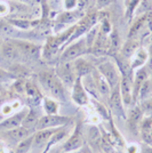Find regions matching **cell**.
Returning <instances> with one entry per match:
<instances>
[{
	"label": "cell",
	"mask_w": 152,
	"mask_h": 153,
	"mask_svg": "<svg viewBox=\"0 0 152 153\" xmlns=\"http://www.w3.org/2000/svg\"><path fill=\"white\" fill-rule=\"evenodd\" d=\"M39 82L45 91L58 102L65 101V89L64 85L56 76L55 71H44L39 74Z\"/></svg>",
	"instance_id": "6da1fadb"
},
{
	"label": "cell",
	"mask_w": 152,
	"mask_h": 153,
	"mask_svg": "<svg viewBox=\"0 0 152 153\" xmlns=\"http://www.w3.org/2000/svg\"><path fill=\"white\" fill-rule=\"evenodd\" d=\"M88 53V48L86 45L85 37L77 39L75 41L70 42L62 49L60 55V62H73L80 56H83Z\"/></svg>",
	"instance_id": "7a4b0ae2"
},
{
	"label": "cell",
	"mask_w": 152,
	"mask_h": 153,
	"mask_svg": "<svg viewBox=\"0 0 152 153\" xmlns=\"http://www.w3.org/2000/svg\"><path fill=\"white\" fill-rule=\"evenodd\" d=\"M96 69L102 76L107 79V81L110 85L111 89H113L117 86H119V82L121 80V73L119 71L118 65L115 64V62L111 61V59L103 61L96 66Z\"/></svg>",
	"instance_id": "3957f363"
},
{
	"label": "cell",
	"mask_w": 152,
	"mask_h": 153,
	"mask_svg": "<svg viewBox=\"0 0 152 153\" xmlns=\"http://www.w3.org/2000/svg\"><path fill=\"white\" fill-rule=\"evenodd\" d=\"M54 71L64 85V87H72L78 78L72 62H60Z\"/></svg>",
	"instance_id": "277c9868"
},
{
	"label": "cell",
	"mask_w": 152,
	"mask_h": 153,
	"mask_svg": "<svg viewBox=\"0 0 152 153\" xmlns=\"http://www.w3.org/2000/svg\"><path fill=\"white\" fill-rule=\"evenodd\" d=\"M70 122V118L60 114H45L41 115L37 122L36 130L48 129V128H58L65 126Z\"/></svg>",
	"instance_id": "5b68a950"
},
{
	"label": "cell",
	"mask_w": 152,
	"mask_h": 153,
	"mask_svg": "<svg viewBox=\"0 0 152 153\" xmlns=\"http://www.w3.org/2000/svg\"><path fill=\"white\" fill-rule=\"evenodd\" d=\"M13 44L21 51L22 56H25L28 58H38L41 56L42 47L37 44H33L26 40H19V39H12Z\"/></svg>",
	"instance_id": "8992f818"
},
{
	"label": "cell",
	"mask_w": 152,
	"mask_h": 153,
	"mask_svg": "<svg viewBox=\"0 0 152 153\" xmlns=\"http://www.w3.org/2000/svg\"><path fill=\"white\" fill-rule=\"evenodd\" d=\"M28 112H29L28 108H21L19 111L14 112L13 114L6 117L2 121H0V130H9L22 126Z\"/></svg>",
	"instance_id": "52a82bcc"
},
{
	"label": "cell",
	"mask_w": 152,
	"mask_h": 153,
	"mask_svg": "<svg viewBox=\"0 0 152 153\" xmlns=\"http://www.w3.org/2000/svg\"><path fill=\"white\" fill-rule=\"evenodd\" d=\"M119 91L125 106L134 104L133 100V76H122L119 82Z\"/></svg>",
	"instance_id": "ba28073f"
},
{
	"label": "cell",
	"mask_w": 152,
	"mask_h": 153,
	"mask_svg": "<svg viewBox=\"0 0 152 153\" xmlns=\"http://www.w3.org/2000/svg\"><path fill=\"white\" fill-rule=\"evenodd\" d=\"M71 100L78 106H86L89 103V95L83 88L81 78H77L73 86L71 87Z\"/></svg>",
	"instance_id": "9c48e42d"
},
{
	"label": "cell",
	"mask_w": 152,
	"mask_h": 153,
	"mask_svg": "<svg viewBox=\"0 0 152 153\" xmlns=\"http://www.w3.org/2000/svg\"><path fill=\"white\" fill-rule=\"evenodd\" d=\"M109 105L111 111L113 112L115 117L118 118H124L126 120V112H125V105L122 103L120 96V91H119V86H117L115 88L112 89L111 95L109 97Z\"/></svg>",
	"instance_id": "30bf717a"
},
{
	"label": "cell",
	"mask_w": 152,
	"mask_h": 153,
	"mask_svg": "<svg viewBox=\"0 0 152 153\" xmlns=\"http://www.w3.org/2000/svg\"><path fill=\"white\" fill-rule=\"evenodd\" d=\"M5 137H7V140L10 143H19L22 140H24L25 137L32 135L36 130L31 129V128H26L24 126H19L17 128L14 129H9V130H2Z\"/></svg>",
	"instance_id": "8fae6325"
},
{
	"label": "cell",
	"mask_w": 152,
	"mask_h": 153,
	"mask_svg": "<svg viewBox=\"0 0 152 153\" xmlns=\"http://www.w3.org/2000/svg\"><path fill=\"white\" fill-rule=\"evenodd\" d=\"M83 134H81V130L80 128L76 127L73 133L70 135V137L68 138V140L65 142V144L63 145V150L65 152H73L83 146Z\"/></svg>",
	"instance_id": "7c38bea8"
},
{
	"label": "cell",
	"mask_w": 152,
	"mask_h": 153,
	"mask_svg": "<svg viewBox=\"0 0 152 153\" xmlns=\"http://www.w3.org/2000/svg\"><path fill=\"white\" fill-rule=\"evenodd\" d=\"M143 114H144L143 110L139 105H135L133 108L128 111V113L126 114V119L128 127L132 131L139 129V127L141 126V121L143 119Z\"/></svg>",
	"instance_id": "4fadbf2b"
},
{
	"label": "cell",
	"mask_w": 152,
	"mask_h": 153,
	"mask_svg": "<svg viewBox=\"0 0 152 153\" xmlns=\"http://www.w3.org/2000/svg\"><path fill=\"white\" fill-rule=\"evenodd\" d=\"M57 128H48V129H41V130H36L33 133V145L32 147H38L42 149L46 147L47 143L51 140V135L54 134V131Z\"/></svg>",
	"instance_id": "5bb4252c"
},
{
	"label": "cell",
	"mask_w": 152,
	"mask_h": 153,
	"mask_svg": "<svg viewBox=\"0 0 152 153\" xmlns=\"http://www.w3.org/2000/svg\"><path fill=\"white\" fill-rule=\"evenodd\" d=\"M0 53L8 61H19L22 57V54L19 51V48L13 44L12 40H7L1 44L0 47Z\"/></svg>",
	"instance_id": "9a60e30c"
},
{
	"label": "cell",
	"mask_w": 152,
	"mask_h": 153,
	"mask_svg": "<svg viewBox=\"0 0 152 153\" xmlns=\"http://www.w3.org/2000/svg\"><path fill=\"white\" fill-rule=\"evenodd\" d=\"M72 63H73V68H75V71H76V74L78 78H83V76H87L89 73H92L95 69V66L90 63L88 59H86L83 56L75 59Z\"/></svg>",
	"instance_id": "2e32d148"
},
{
	"label": "cell",
	"mask_w": 152,
	"mask_h": 153,
	"mask_svg": "<svg viewBox=\"0 0 152 153\" xmlns=\"http://www.w3.org/2000/svg\"><path fill=\"white\" fill-rule=\"evenodd\" d=\"M148 30V25H146V19H145V14L141 15L139 17L135 19L133 22V24L129 29V32H128V38L129 39H139L137 37L143 34L144 31Z\"/></svg>",
	"instance_id": "e0dca14e"
},
{
	"label": "cell",
	"mask_w": 152,
	"mask_h": 153,
	"mask_svg": "<svg viewBox=\"0 0 152 153\" xmlns=\"http://www.w3.org/2000/svg\"><path fill=\"white\" fill-rule=\"evenodd\" d=\"M148 57H149V53L145 47H139L137 51H135L132 58L129 59L130 62V68L133 72L135 70H137L142 66H145L146 62H148Z\"/></svg>",
	"instance_id": "ac0fdd59"
},
{
	"label": "cell",
	"mask_w": 152,
	"mask_h": 153,
	"mask_svg": "<svg viewBox=\"0 0 152 153\" xmlns=\"http://www.w3.org/2000/svg\"><path fill=\"white\" fill-rule=\"evenodd\" d=\"M7 22L10 23L16 30H21V31H29V30H32V29H34L36 26H38V24L40 23L39 19H23V17L10 19H8Z\"/></svg>",
	"instance_id": "d6986e66"
},
{
	"label": "cell",
	"mask_w": 152,
	"mask_h": 153,
	"mask_svg": "<svg viewBox=\"0 0 152 153\" xmlns=\"http://www.w3.org/2000/svg\"><path fill=\"white\" fill-rule=\"evenodd\" d=\"M93 76H94V79H95V81H96V86H97V89H98V91H100L101 97H103V98H108L109 100V97H110V95H111L112 89H111V87H110L109 82L107 81V79H105V78L97 71L96 68L94 69V71H93Z\"/></svg>",
	"instance_id": "ffe728a7"
},
{
	"label": "cell",
	"mask_w": 152,
	"mask_h": 153,
	"mask_svg": "<svg viewBox=\"0 0 152 153\" xmlns=\"http://www.w3.org/2000/svg\"><path fill=\"white\" fill-rule=\"evenodd\" d=\"M81 82H83V88L86 89L87 94L89 96H92L93 98H95L97 101L101 100V95H100V91L97 89V86H96V81L93 76V72L89 73L87 76H85L81 78Z\"/></svg>",
	"instance_id": "44dd1931"
},
{
	"label": "cell",
	"mask_w": 152,
	"mask_h": 153,
	"mask_svg": "<svg viewBox=\"0 0 152 153\" xmlns=\"http://www.w3.org/2000/svg\"><path fill=\"white\" fill-rule=\"evenodd\" d=\"M85 16V13L81 12V10H78V9H75V10H64L62 14L58 15L57 17V21L58 23L61 24H76L79 19Z\"/></svg>",
	"instance_id": "7402d4cb"
},
{
	"label": "cell",
	"mask_w": 152,
	"mask_h": 153,
	"mask_svg": "<svg viewBox=\"0 0 152 153\" xmlns=\"http://www.w3.org/2000/svg\"><path fill=\"white\" fill-rule=\"evenodd\" d=\"M141 47V44H139V39H127V41L124 44V45L120 47V51H119V54L121 56H124L127 59H130L132 56L135 54V51L139 49Z\"/></svg>",
	"instance_id": "603a6c76"
},
{
	"label": "cell",
	"mask_w": 152,
	"mask_h": 153,
	"mask_svg": "<svg viewBox=\"0 0 152 153\" xmlns=\"http://www.w3.org/2000/svg\"><path fill=\"white\" fill-rule=\"evenodd\" d=\"M69 135V133H68V129H66V125L65 126H62V127H58L54 131V134L51 135V140H49V142L47 143V145H46V147H45V150L42 151V153H48V151L51 150V147L54 146V145H56V144H58L61 140H63L64 138H66V136Z\"/></svg>",
	"instance_id": "cb8c5ba5"
},
{
	"label": "cell",
	"mask_w": 152,
	"mask_h": 153,
	"mask_svg": "<svg viewBox=\"0 0 152 153\" xmlns=\"http://www.w3.org/2000/svg\"><path fill=\"white\" fill-rule=\"evenodd\" d=\"M41 106H42L45 114H58L60 112V102L51 96L42 97Z\"/></svg>",
	"instance_id": "d4e9b609"
},
{
	"label": "cell",
	"mask_w": 152,
	"mask_h": 153,
	"mask_svg": "<svg viewBox=\"0 0 152 153\" xmlns=\"http://www.w3.org/2000/svg\"><path fill=\"white\" fill-rule=\"evenodd\" d=\"M142 0H125V17L127 21H132L136 9L141 5Z\"/></svg>",
	"instance_id": "484cf974"
},
{
	"label": "cell",
	"mask_w": 152,
	"mask_h": 153,
	"mask_svg": "<svg viewBox=\"0 0 152 153\" xmlns=\"http://www.w3.org/2000/svg\"><path fill=\"white\" fill-rule=\"evenodd\" d=\"M152 97V78L151 76L143 82L139 93V101H145L148 98Z\"/></svg>",
	"instance_id": "4316f807"
},
{
	"label": "cell",
	"mask_w": 152,
	"mask_h": 153,
	"mask_svg": "<svg viewBox=\"0 0 152 153\" xmlns=\"http://www.w3.org/2000/svg\"><path fill=\"white\" fill-rule=\"evenodd\" d=\"M25 94L29 98L33 100L34 102H40L42 100V96L37 88V86L31 81H25Z\"/></svg>",
	"instance_id": "83f0119b"
},
{
	"label": "cell",
	"mask_w": 152,
	"mask_h": 153,
	"mask_svg": "<svg viewBox=\"0 0 152 153\" xmlns=\"http://www.w3.org/2000/svg\"><path fill=\"white\" fill-rule=\"evenodd\" d=\"M40 117H41V115H39L37 111H34V110H32V108L31 110L29 108V112H28V114H26L22 126H24V127H26V128H31V129H34V130H36V126H37V122H38V120L40 119Z\"/></svg>",
	"instance_id": "f1b7e54d"
},
{
	"label": "cell",
	"mask_w": 152,
	"mask_h": 153,
	"mask_svg": "<svg viewBox=\"0 0 152 153\" xmlns=\"http://www.w3.org/2000/svg\"><path fill=\"white\" fill-rule=\"evenodd\" d=\"M32 145H33V134L19 142L14 153H28L32 149Z\"/></svg>",
	"instance_id": "f546056e"
},
{
	"label": "cell",
	"mask_w": 152,
	"mask_h": 153,
	"mask_svg": "<svg viewBox=\"0 0 152 153\" xmlns=\"http://www.w3.org/2000/svg\"><path fill=\"white\" fill-rule=\"evenodd\" d=\"M21 108L22 106H21V103L19 101H13V102L6 103V104H4L1 106V114L8 117V115L13 114L14 112L19 111Z\"/></svg>",
	"instance_id": "4dcf8cb0"
},
{
	"label": "cell",
	"mask_w": 152,
	"mask_h": 153,
	"mask_svg": "<svg viewBox=\"0 0 152 153\" xmlns=\"http://www.w3.org/2000/svg\"><path fill=\"white\" fill-rule=\"evenodd\" d=\"M88 137L92 144H94V145H100L101 144L102 135L100 134V130H98V128L96 127V126L90 127V129H89L88 131Z\"/></svg>",
	"instance_id": "1f68e13d"
},
{
	"label": "cell",
	"mask_w": 152,
	"mask_h": 153,
	"mask_svg": "<svg viewBox=\"0 0 152 153\" xmlns=\"http://www.w3.org/2000/svg\"><path fill=\"white\" fill-rule=\"evenodd\" d=\"M16 29L8 22H0V33L5 36H12Z\"/></svg>",
	"instance_id": "d6a6232c"
},
{
	"label": "cell",
	"mask_w": 152,
	"mask_h": 153,
	"mask_svg": "<svg viewBox=\"0 0 152 153\" xmlns=\"http://www.w3.org/2000/svg\"><path fill=\"white\" fill-rule=\"evenodd\" d=\"M10 13V4L6 0H0V17L7 16Z\"/></svg>",
	"instance_id": "836d02e7"
},
{
	"label": "cell",
	"mask_w": 152,
	"mask_h": 153,
	"mask_svg": "<svg viewBox=\"0 0 152 153\" xmlns=\"http://www.w3.org/2000/svg\"><path fill=\"white\" fill-rule=\"evenodd\" d=\"M79 6V0H63L64 10H75Z\"/></svg>",
	"instance_id": "e575fe53"
},
{
	"label": "cell",
	"mask_w": 152,
	"mask_h": 153,
	"mask_svg": "<svg viewBox=\"0 0 152 153\" xmlns=\"http://www.w3.org/2000/svg\"><path fill=\"white\" fill-rule=\"evenodd\" d=\"M115 0H96V7L98 10H103L104 8L112 5Z\"/></svg>",
	"instance_id": "d590c367"
},
{
	"label": "cell",
	"mask_w": 152,
	"mask_h": 153,
	"mask_svg": "<svg viewBox=\"0 0 152 153\" xmlns=\"http://www.w3.org/2000/svg\"><path fill=\"white\" fill-rule=\"evenodd\" d=\"M13 1L22 4V5H25V6H36L40 2V0H13Z\"/></svg>",
	"instance_id": "8d00e7d4"
},
{
	"label": "cell",
	"mask_w": 152,
	"mask_h": 153,
	"mask_svg": "<svg viewBox=\"0 0 152 153\" xmlns=\"http://www.w3.org/2000/svg\"><path fill=\"white\" fill-rule=\"evenodd\" d=\"M148 53H149V57H148V62H146L145 66L150 72H152V44L150 46V48L148 49Z\"/></svg>",
	"instance_id": "74e56055"
},
{
	"label": "cell",
	"mask_w": 152,
	"mask_h": 153,
	"mask_svg": "<svg viewBox=\"0 0 152 153\" xmlns=\"http://www.w3.org/2000/svg\"><path fill=\"white\" fill-rule=\"evenodd\" d=\"M139 149L136 144H130L126 147V153H139Z\"/></svg>",
	"instance_id": "f35d334b"
},
{
	"label": "cell",
	"mask_w": 152,
	"mask_h": 153,
	"mask_svg": "<svg viewBox=\"0 0 152 153\" xmlns=\"http://www.w3.org/2000/svg\"><path fill=\"white\" fill-rule=\"evenodd\" d=\"M7 78H9V73L0 68V79H7Z\"/></svg>",
	"instance_id": "ab89813d"
},
{
	"label": "cell",
	"mask_w": 152,
	"mask_h": 153,
	"mask_svg": "<svg viewBox=\"0 0 152 153\" xmlns=\"http://www.w3.org/2000/svg\"><path fill=\"white\" fill-rule=\"evenodd\" d=\"M0 153H7V147L2 143H0Z\"/></svg>",
	"instance_id": "60d3db41"
},
{
	"label": "cell",
	"mask_w": 152,
	"mask_h": 153,
	"mask_svg": "<svg viewBox=\"0 0 152 153\" xmlns=\"http://www.w3.org/2000/svg\"><path fill=\"white\" fill-rule=\"evenodd\" d=\"M142 153H152V147H146L142 151Z\"/></svg>",
	"instance_id": "b9f144b4"
},
{
	"label": "cell",
	"mask_w": 152,
	"mask_h": 153,
	"mask_svg": "<svg viewBox=\"0 0 152 153\" xmlns=\"http://www.w3.org/2000/svg\"><path fill=\"white\" fill-rule=\"evenodd\" d=\"M1 44H2V41H1V40H0V47H1Z\"/></svg>",
	"instance_id": "7bdbcfd3"
},
{
	"label": "cell",
	"mask_w": 152,
	"mask_h": 153,
	"mask_svg": "<svg viewBox=\"0 0 152 153\" xmlns=\"http://www.w3.org/2000/svg\"><path fill=\"white\" fill-rule=\"evenodd\" d=\"M150 76H151V78H152V72H150Z\"/></svg>",
	"instance_id": "ee69618b"
}]
</instances>
